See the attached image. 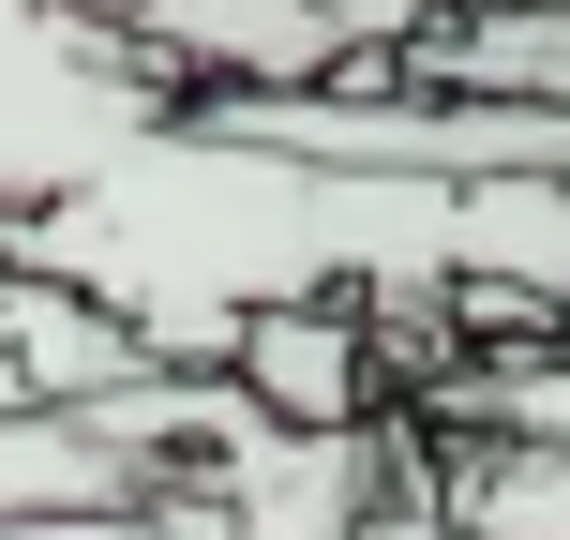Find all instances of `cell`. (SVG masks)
Instances as JSON below:
<instances>
[{"instance_id":"9","label":"cell","mask_w":570,"mask_h":540,"mask_svg":"<svg viewBox=\"0 0 570 540\" xmlns=\"http://www.w3.org/2000/svg\"><path fill=\"white\" fill-rule=\"evenodd\" d=\"M0 540H226V495L180 465V481H150V495H120V511H16Z\"/></svg>"},{"instance_id":"8","label":"cell","mask_w":570,"mask_h":540,"mask_svg":"<svg viewBox=\"0 0 570 540\" xmlns=\"http://www.w3.org/2000/svg\"><path fill=\"white\" fill-rule=\"evenodd\" d=\"M421 495L481 540H570V451L556 435H451V451H421Z\"/></svg>"},{"instance_id":"4","label":"cell","mask_w":570,"mask_h":540,"mask_svg":"<svg viewBox=\"0 0 570 540\" xmlns=\"http://www.w3.org/2000/svg\"><path fill=\"white\" fill-rule=\"evenodd\" d=\"M120 375H150V345L120 331L106 301H76L60 271L0 256V421H16V405H90V391H120Z\"/></svg>"},{"instance_id":"1","label":"cell","mask_w":570,"mask_h":540,"mask_svg":"<svg viewBox=\"0 0 570 540\" xmlns=\"http://www.w3.org/2000/svg\"><path fill=\"white\" fill-rule=\"evenodd\" d=\"M0 256L106 301L150 361L226 375L256 301H451L525 285L570 315V180H405V166H315V150L210 136L166 106L106 180L0 210Z\"/></svg>"},{"instance_id":"6","label":"cell","mask_w":570,"mask_h":540,"mask_svg":"<svg viewBox=\"0 0 570 540\" xmlns=\"http://www.w3.org/2000/svg\"><path fill=\"white\" fill-rule=\"evenodd\" d=\"M136 30H150V46L180 60V90H196V76L285 90V76H345V60H361L331 0H150Z\"/></svg>"},{"instance_id":"7","label":"cell","mask_w":570,"mask_h":540,"mask_svg":"<svg viewBox=\"0 0 570 540\" xmlns=\"http://www.w3.org/2000/svg\"><path fill=\"white\" fill-rule=\"evenodd\" d=\"M150 481H180V465L120 451L76 405H16V421H0V526L16 511H120V495H150Z\"/></svg>"},{"instance_id":"10","label":"cell","mask_w":570,"mask_h":540,"mask_svg":"<svg viewBox=\"0 0 570 540\" xmlns=\"http://www.w3.org/2000/svg\"><path fill=\"white\" fill-rule=\"evenodd\" d=\"M375 540H481V526H451V511H435V495H421V481H405V495H391V511H375Z\"/></svg>"},{"instance_id":"11","label":"cell","mask_w":570,"mask_h":540,"mask_svg":"<svg viewBox=\"0 0 570 540\" xmlns=\"http://www.w3.org/2000/svg\"><path fill=\"white\" fill-rule=\"evenodd\" d=\"M76 16H120V30H136V16H150V0H76Z\"/></svg>"},{"instance_id":"2","label":"cell","mask_w":570,"mask_h":540,"mask_svg":"<svg viewBox=\"0 0 570 540\" xmlns=\"http://www.w3.org/2000/svg\"><path fill=\"white\" fill-rule=\"evenodd\" d=\"M166 106H180V60L150 30L76 16V0H0V210L106 180Z\"/></svg>"},{"instance_id":"5","label":"cell","mask_w":570,"mask_h":540,"mask_svg":"<svg viewBox=\"0 0 570 540\" xmlns=\"http://www.w3.org/2000/svg\"><path fill=\"white\" fill-rule=\"evenodd\" d=\"M226 375L271 421H375V315L361 301H256Z\"/></svg>"},{"instance_id":"3","label":"cell","mask_w":570,"mask_h":540,"mask_svg":"<svg viewBox=\"0 0 570 540\" xmlns=\"http://www.w3.org/2000/svg\"><path fill=\"white\" fill-rule=\"evenodd\" d=\"M196 481L226 495V540H375V511L421 481V435H391V421H271V405H240V421L196 451Z\"/></svg>"}]
</instances>
